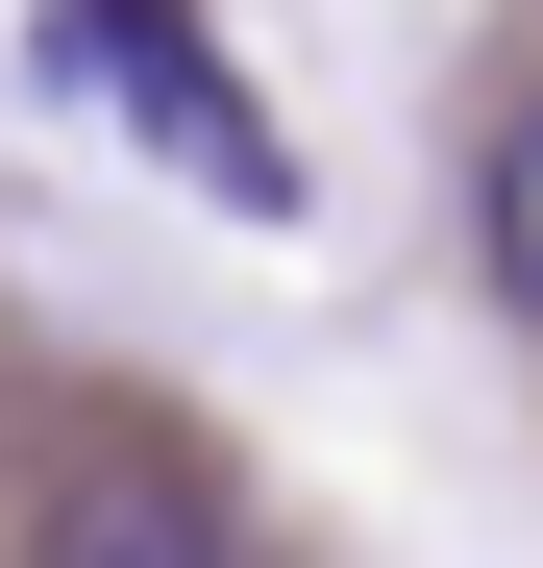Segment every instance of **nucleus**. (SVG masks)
I'll list each match as a JSON object with an SVG mask.
<instances>
[{"label":"nucleus","instance_id":"7ed1b4c3","mask_svg":"<svg viewBox=\"0 0 543 568\" xmlns=\"http://www.w3.org/2000/svg\"><path fill=\"white\" fill-rule=\"evenodd\" d=\"M470 223H494V297H519V322H543V100H519V124H494V199H470Z\"/></svg>","mask_w":543,"mask_h":568},{"label":"nucleus","instance_id":"f03ea898","mask_svg":"<svg viewBox=\"0 0 543 568\" xmlns=\"http://www.w3.org/2000/svg\"><path fill=\"white\" fill-rule=\"evenodd\" d=\"M50 568H247L198 495H148V469H100V495H50Z\"/></svg>","mask_w":543,"mask_h":568},{"label":"nucleus","instance_id":"f257e3e1","mask_svg":"<svg viewBox=\"0 0 543 568\" xmlns=\"http://www.w3.org/2000/svg\"><path fill=\"white\" fill-rule=\"evenodd\" d=\"M50 74H74V100H124V149H148V173H198L223 223H297V149H272V100H247L198 26H173V0H50Z\"/></svg>","mask_w":543,"mask_h":568}]
</instances>
